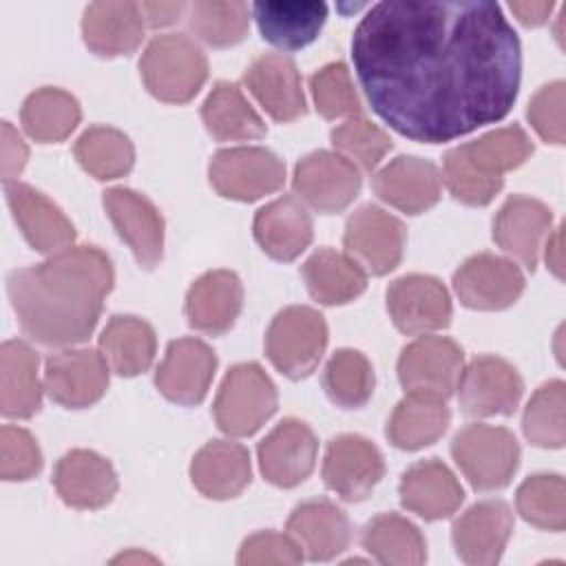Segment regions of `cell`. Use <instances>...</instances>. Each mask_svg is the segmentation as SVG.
I'll list each match as a JSON object with an SVG mask.
<instances>
[{
	"mask_svg": "<svg viewBox=\"0 0 566 566\" xmlns=\"http://www.w3.org/2000/svg\"><path fill=\"white\" fill-rule=\"evenodd\" d=\"M358 82L402 137L442 144L513 106L522 46L495 2H378L352 38Z\"/></svg>",
	"mask_w": 566,
	"mask_h": 566,
	"instance_id": "1",
	"label": "cell"
},
{
	"mask_svg": "<svg viewBox=\"0 0 566 566\" xmlns=\"http://www.w3.org/2000/svg\"><path fill=\"white\" fill-rule=\"evenodd\" d=\"M113 281V263L99 248L71 245L38 265L13 270L7 292L31 340L71 347L93 334Z\"/></svg>",
	"mask_w": 566,
	"mask_h": 566,
	"instance_id": "2",
	"label": "cell"
},
{
	"mask_svg": "<svg viewBox=\"0 0 566 566\" xmlns=\"http://www.w3.org/2000/svg\"><path fill=\"white\" fill-rule=\"evenodd\" d=\"M139 73L150 95L166 104L190 102L208 80V60L184 33H164L148 42Z\"/></svg>",
	"mask_w": 566,
	"mask_h": 566,
	"instance_id": "3",
	"label": "cell"
},
{
	"mask_svg": "<svg viewBox=\"0 0 566 566\" xmlns=\"http://www.w3.org/2000/svg\"><path fill=\"white\" fill-rule=\"evenodd\" d=\"M276 387L256 363L234 365L221 380L212 413L217 427L234 438L252 436L276 411Z\"/></svg>",
	"mask_w": 566,
	"mask_h": 566,
	"instance_id": "4",
	"label": "cell"
},
{
	"mask_svg": "<svg viewBox=\"0 0 566 566\" xmlns=\"http://www.w3.org/2000/svg\"><path fill=\"white\" fill-rule=\"evenodd\" d=\"M451 455L473 489L497 491L517 471L520 444L509 429L475 422L453 436Z\"/></svg>",
	"mask_w": 566,
	"mask_h": 566,
	"instance_id": "5",
	"label": "cell"
},
{
	"mask_svg": "<svg viewBox=\"0 0 566 566\" xmlns=\"http://www.w3.org/2000/svg\"><path fill=\"white\" fill-rule=\"evenodd\" d=\"M327 347V325L321 312L307 305L281 310L265 332V354L287 378L310 376Z\"/></svg>",
	"mask_w": 566,
	"mask_h": 566,
	"instance_id": "6",
	"label": "cell"
},
{
	"mask_svg": "<svg viewBox=\"0 0 566 566\" xmlns=\"http://www.w3.org/2000/svg\"><path fill=\"white\" fill-rule=\"evenodd\" d=\"M212 188L234 201H256L276 192L285 181L283 159L263 146H237L214 153L210 168Z\"/></svg>",
	"mask_w": 566,
	"mask_h": 566,
	"instance_id": "7",
	"label": "cell"
},
{
	"mask_svg": "<svg viewBox=\"0 0 566 566\" xmlns=\"http://www.w3.org/2000/svg\"><path fill=\"white\" fill-rule=\"evenodd\" d=\"M407 230L402 221L376 203L354 210L345 223L343 245L365 272L382 276L402 261Z\"/></svg>",
	"mask_w": 566,
	"mask_h": 566,
	"instance_id": "8",
	"label": "cell"
},
{
	"mask_svg": "<svg viewBox=\"0 0 566 566\" xmlns=\"http://www.w3.org/2000/svg\"><path fill=\"white\" fill-rule=\"evenodd\" d=\"M294 192L298 199L323 214L345 210L360 192V170L343 155L314 150L294 168Z\"/></svg>",
	"mask_w": 566,
	"mask_h": 566,
	"instance_id": "9",
	"label": "cell"
},
{
	"mask_svg": "<svg viewBox=\"0 0 566 566\" xmlns=\"http://www.w3.org/2000/svg\"><path fill=\"white\" fill-rule=\"evenodd\" d=\"M460 407L471 418L511 416L524 394L517 369L500 356H478L462 367L458 380Z\"/></svg>",
	"mask_w": 566,
	"mask_h": 566,
	"instance_id": "10",
	"label": "cell"
},
{
	"mask_svg": "<svg viewBox=\"0 0 566 566\" xmlns=\"http://www.w3.org/2000/svg\"><path fill=\"white\" fill-rule=\"evenodd\" d=\"M382 475L385 460L371 440L358 433H343L327 442L323 458V482L340 500H365Z\"/></svg>",
	"mask_w": 566,
	"mask_h": 566,
	"instance_id": "11",
	"label": "cell"
},
{
	"mask_svg": "<svg viewBox=\"0 0 566 566\" xmlns=\"http://www.w3.org/2000/svg\"><path fill=\"white\" fill-rule=\"evenodd\" d=\"M44 389L66 409L91 407L108 389V363L102 352L88 347L51 354L44 365Z\"/></svg>",
	"mask_w": 566,
	"mask_h": 566,
	"instance_id": "12",
	"label": "cell"
},
{
	"mask_svg": "<svg viewBox=\"0 0 566 566\" xmlns=\"http://www.w3.org/2000/svg\"><path fill=\"white\" fill-rule=\"evenodd\" d=\"M462 347L447 336H420L398 358V380L405 391L449 398L462 374Z\"/></svg>",
	"mask_w": 566,
	"mask_h": 566,
	"instance_id": "13",
	"label": "cell"
},
{
	"mask_svg": "<svg viewBox=\"0 0 566 566\" xmlns=\"http://www.w3.org/2000/svg\"><path fill=\"white\" fill-rule=\"evenodd\" d=\"M102 201L115 232L133 250L135 261L153 270L164 254V219L155 203L130 188H111Z\"/></svg>",
	"mask_w": 566,
	"mask_h": 566,
	"instance_id": "14",
	"label": "cell"
},
{
	"mask_svg": "<svg viewBox=\"0 0 566 566\" xmlns=\"http://www.w3.org/2000/svg\"><path fill=\"white\" fill-rule=\"evenodd\" d=\"M453 287L462 305L495 312L520 298L524 292V274L511 259L480 252L458 268L453 274Z\"/></svg>",
	"mask_w": 566,
	"mask_h": 566,
	"instance_id": "15",
	"label": "cell"
},
{
	"mask_svg": "<svg viewBox=\"0 0 566 566\" xmlns=\"http://www.w3.org/2000/svg\"><path fill=\"white\" fill-rule=\"evenodd\" d=\"M387 312L402 334H427L449 325L451 298L429 274H405L387 287Z\"/></svg>",
	"mask_w": 566,
	"mask_h": 566,
	"instance_id": "16",
	"label": "cell"
},
{
	"mask_svg": "<svg viewBox=\"0 0 566 566\" xmlns=\"http://www.w3.org/2000/svg\"><path fill=\"white\" fill-rule=\"evenodd\" d=\"M217 356L199 338L170 340L155 371V385L164 398L177 405H199L212 382Z\"/></svg>",
	"mask_w": 566,
	"mask_h": 566,
	"instance_id": "17",
	"label": "cell"
},
{
	"mask_svg": "<svg viewBox=\"0 0 566 566\" xmlns=\"http://www.w3.org/2000/svg\"><path fill=\"white\" fill-rule=\"evenodd\" d=\"M4 197L13 221L33 250L53 256L71 248L75 241V228L60 206H55L46 195L33 186L9 181L4 184Z\"/></svg>",
	"mask_w": 566,
	"mask_h": 566,
	"instance_id": "18",
	"label": "cell"
},
{
	"mask_svg": "<svg viewBox=\"0 0 566 566\" xmlns=\"http://www.w3.org/2000/svg\"><path fill=\"white\" fill-rule=\"evenodd\" d=\"M316 451L318 442L314 431L296 418L281 420L256 449L263 478L281 489H292L312 473Z\"/></svg>",
	"mask_w": 566,
	"mask_h": 566,
	"instance_id": "19",
	"label": "cell"
},
{
	"mask_svg": "<svg viewBox=\"0 0 566 566\" xmlns=\"http://www.w3.org/2000/svg\"><path fill=\"white\" fill-rule=\"evenodd\" d=\"M513 533V513L502 500H484L469 506L451 528L455 553L471 566H493L502 559Z\"/></svg>",
	"mask_w": 566,
	"mask_h": 566,
	"instance_id": "20",
	"label": "cell"
},
{
	"mask_svg": "<svg viewBox=\"0 0 566 566\" xmlns=\"http://www.w3.org/2000/svg\"><path fill=\"white\" fill-rule=\"evenodd\" d=\"M553 212L546 203L513 195L509 197L493 219V241L520 261L526 270H535L542 243L551 234Z\"/></svg>",
	"mask_w": 566,
	"mask_h": 566,
	"instance_id": "21",
	"label": "cell"
},
{
	"mask_svg": "<svg viewBox=\"0 0 566 566\" xmlns=\"http://www.w3.org/2000/svg\"><path fill=\"white\" fill-rule=\"evenodd\" d=\"M53 486L64 504L95 511L115 497L117 475L104 455L88 449H73L57 460Z\"/></svg>",
	"mask_w": 566,
	"mask_h": 566,
	"instance_id": "22",
	"label": "cell"
},
{
	"mask_svg": "<svg viewBox=\"0 0 566 566\" xmlns=\"http://www.w3.org/2000/svg\"><path fill=\"white\" fill-rule=\"evenodd\" d=\"M374 192L389 206L407 214L433 208L442 195L440 170L420 157L400 155L382 166L371 179Z\"/></svg>",
	"mask_w": 566,
	"mask_h": 566,
	"instance_id": "23",
	"label": "cell"
},
{
	"mask_svg": "<svg viewBox=\"0 0 566 566\" xmlns=\"http://www.w3.org/2000/svg\"><path fill=\"white\" fill-rule=\"evenodd\" d=\"M243 84L276 122H294L307 111L296 64L281 53L259 55L245 69Z\"/></svg>",
	"mask_w": 566,
	"mask_h": 566,
	"instance_id": "24",
	"label": "cell"
},
{
	"mask_svg": "<svg viewBox=\"0 0 566 566\" xmlns=\"http://www.w3.org/2000/svg\"><path fill=\"white\" fill-rule=\"evenodd\" d=\"M243 307V285L230 270H212L199 276L186 294L188 325L219 336L226 334Z\"/></svg>",
	"mask_w": 566,
	"mask_h": 566,
	"instance_id": "25",
	"label": "cell"
},
{
	"mask_svg": "<svg viewBox=\"0 0 566 566\" xmlns=\"http://www.w3.org/2000/svg\"><path fill=\"white\" fill-rule=\"evenodd\" d=\"M250 11L263 40L281 51L314 42L327 18V4L318 0H268L254 2Z\"/></svg>",
	"mask_w": 566,
	"mask_h": 566,
	"instance_id": "26",
	"label": "cell"
},
{
	"mask_svg": "<svg viewBox=\"0 0 566 566\" xmlns=\"http://www.w3.org/2000/svg\"><path fill=\"white\" fill-rule=\"evenodd\" d=\"M144 27L137 2H91L84 9L82 38L95 55H130L144 40Z\"/></svg>",
	"mask_w": 566,
	"mask_h": 566,
	"instance_id": "27",
	"label": "cell"
},
{
	"mask_svg": "<svg viewBox=\"0 0 566 566\" xmlns=\"http://www.w3.org/2000/svg\"><path fill=\"white\" fill-rule=\"evenodd\" d=\"M254 239L274 261H294L312 243V217L305 203L283 195L254 214Z\"/></svg>",
	"mask_w": 566,
	"mask_h": 566,
	"instance_id": "28",
	"label": "cell"
},
{
	"mask_svg": "<svg viewBox=\"0 0 566 566\" xmlns=\"http://www.w3.org/2000/svg\"><path fill=\"white\" fill-rule=\"evenodd\" d=\"M400 504L422 520H442L458 511L464 491L458 478L440 460H422L411 464L400 478Z\"/></svg>",
	"mask_w": 566,
	"mask_h": 566,
	"instance_id": "29",
	"label": "cell"
},
{
	"mask_svg": "<svg viewBox=\"0 0 566 566\" xmlns=\"http://www.w3.org/2000/svg\"><path fill=\"white\" fill-rule=\"evenodd\" d=\"M287 531L312 562H327L340 555L352 539V524L345 511L329 500L298 504L287 520Z\"/></svg>",
	"mask_w": 566,
	"mask_h": 566,
	"instance_id": "30",
	"label": "cell"
},
{
	"mask_svg": "<svg viewBox=\"0 0 566 566\" xmlns=\"http://www.w3.org/2000/svg\"><path fill=\"white\" fill-rule=\"evenodd\" d=\"M250 453L239 442L210 440L190 462L192 484L210 500L237 497L250 484Z\"/></svg>",
	"mask_w": 566,
	"mask_h": 566,
	"instance_id": "31",
	"label": "cell"
},
{
	"mask_svg": "<svg viewBox=\"0 0 566 566\" xmlns=\"http://www.w3.org/2000/svg\"><path fill=\"white\" fill-rule=\"evenodd\" d=\"M38 354L24 340H4L0 347V411L4 418L27 420L42 407Z\"/></svg>",
	"mask_w": 566,
	"mask_h": 566,
	"instance_id": "32",
	"label": "cell"
},
{
	"mask_svg": "<svg viewBox=\"0 0 566 566\" xmlns=\"http://www.w3.org/2000/svg\"><path fill=\"white\" fill-rule=\"evenodd\" d=\"M451 411L447 400L433 394L409 391L387 420V438L394 447L416 451L433 444L449 427Z\"/></svg>",
	"mask_w": 566,
	"mask_h": 566,
	"instance_id": "33",
	"label": "cell"
},
{
	"mask_svg": "<svg viewBox=\"0 0 566 566\" xmlns=\"http://www.w3.org/2000/svg\"><path fill=\"white\" fill-rule=\"evenodd\" d=\"M307 292L323 305H343L360 296L367 287V272L334 248H318L301 268Z\"/></svg>",
	"mask_w": 566,
	"mask_h": 566,
	"instance_id": "34",
	"label": "cell"
},
{
	"mask_svg": "<svg viewBox=\"0 0 566 566\" xmlns=\"http://www.w3.org/2000/svg\"><path fill=\"white\" fill-rule=\"evenodd\" d=\"M99 352L117 376L130 378L144 374L153 365L157 336L144 318L117 314L102 329Z\"/></svg>",
	"mask_w": 566,
	"mask_h": 566,
	"instance_id": "35",
	"label": "cell"
},
{
	"mask_svg": "<svg viewBox=\"0 0 566 566\" xmlns=\"http://www.w3.org/2000/svg\"><path fill=\"white\" fill-rule=\"evenodd\" d=\"M206 130L219 142L259 139L265 135L261 115L232 82H217L201 106Z\"/></svg>",
	"mask_w": 566,
	"mask_h": 566,
	"instance_id": "36",
	"label": "cell"
},
{
	"mask_svg": "<svg viewBox=\"0 0 566 566\" xmlns=\"http://www.w3.org/2000/svg\"><path fill=\"white\" fill-rule=\"evenodd\" d=\"M458 150L478 177L504 181V172L522 166L533 155V142L517 124H513L462 144Z\"/></svg>",
	"mask_w": 566,
	"mask_h": 566,
	"instance_id": "37",
	"label": "cell"
},
{
	"mask_svg": "<svg viewBox=\"0 0 566 566\" xmlns=\"http://www.w3.org/2000/svg\"><path fill=\"white\" fill-rule=\"evenodd\" d=\"M363 548L380 564L418 566L427 559V544L416 524L398 513H380L360 535Z\"/></svg>",
	"mask_w": 566,
	"mask_h": 566,
	"instance_id": "38",
	"label": "cell"
},
{
	"mask_svg": "<svg viewBox=\"0 0 566 566\" xmlns=\"http://www.w3.org/2000/svg\"><path fill=\"white\" fill-rule=\"evenodd\" d=\"M82 111L77 99L55 86H42L33 91L20 111V122L27 135L42 144L66 139L80 124Z\"/></svg>",
	"mask_w": 566,
	"mask_h": 566,
	"instance_id": "39",
	"label": "cell"
},
{
	"mask_svg": "<svg viewBox=\"0 0 566 566\" xmlns=\"http://www.w3.org/2000/svg\"><path fill=\"white\" fill-rule=\"evenodd\" d=\"M73 150L80 166L102 181L128 175L135 164L133 142L111 126L86 128L77 137Z\"/></svg>",
	"mask_w": 566,
	"mask_h": 566,
	"instance_id": "40",
	"label": "cell"
},
{
	"mask_svg": "<svg viewBox=\"0 0 566 566\" xmlns=\"http://www.w3.org/2000/svg\"><path fill=\"white\" fill-rule=\"evenodd\" d=\"M374 367L358 349L343 347L332 354L323 371L327 398L343 409H360L374 394Z\"/></svg>",
	"mask_w": 566,
	"mask_h": 566,
	"instance_id": "41",
	"label": "cell"
},
{
	"mask_svg": "<svg viewBox=\"0 0 566 566\" xmlns=\"http://www.w3.org/2000/svg\"><path fill=\"white\" fill-rule=\"evenodd\" d=\"M190 29L210 46L239 44L250 27V7L239 0H199L188 4Z\"/></svg>",
	"mask_w": 566,
	"mask_h": 566,
	"instance_id": "42",
	"label": "cell"
},
{
	"mask_svg": "<svg viewBox=\"0 0 566 566\" xmlns=\"http://www.w3.org/2000/svg\"><path fill=\"white\" fill-rule=\"evenodd\" d=\"M566 385L562 380L544 382L528 400L522 429L524 436L542 449H559L566 442Z\"/></svg>",
	"mask_w": 566,
	"mask_h": 566,
	"instance_id": "43",
	"label": "cell"
},
{
	"mask_svg": "<svg viewBox=\"0 0 566 566\" xmlns=\"http://www.w3.org/2000/svg\"><path fill=\"white\" fill-rule=\"evenodd\" d=\"M515 504L517 513L537 528L559 533L566 526V484L562 475H531L517 489Z\"/></svg>",
	"mask_w": 566,
	"mask_h": 566,
	"instance_id": "44",
	"label": "cell"
},
{
	"mask_svg": "<svg viewBox=\"0 0 566 566\" xmlns=\"http://www.w3.org/2000/svg\"><path fill=\"white\" fill-rule=\"evenodd\" d=\"M332 144L338 155L352 161L358 170H374L391 150V137L365 117H349L332 130Z\"/></svg>",
	"mask_w": 566,
	"mask_h": 566,
	"instance_id": "45",
	"label": "cell"
},
{
	"mask_svg": "<svg viewBox=\"0 0 566 566\" xmlns=\"http://www.w3.org/2000/svg\"><path fill=\"white\" fill-rule=\"evenodd\" d=\"M310 91L316 111L325 119L358 117L363 111L352 75L343 62H329L310 77Z\"/></svg>",
	"mask_w": 566,
	"mask_h": 566,
	"instance_id": "46",
	"label": "cell"
},
{
	"mask_svg": "<svg viewBox=\"0 0 566 566\" xmlns=\"http://www.w3.org/2000/svg\"><path fill=\"white\" fill-rule=\"evenodd\" d=\"M42 469V451L35 438L13 424L0 429V475L7 482H22Z\"/></svg>",
	"mask_w": 566,
	"mask_h": 566,
	"instance_id": "47",
	"label": "cell"
},
{
	"mask_svg": "<svg viewBox=\"0 0 566 566\" xmlns=\"http://www.w3.org/2000/svg\"><path fill=\"white\" fill-rule=\"evenodd\" d=\"M442 181L453 199L467 206H486L502 190L504 181H489L478 177L462 159L458 146L447 150L442 159Z\"/></svg>",
	"mask_w": 566,
	"mask_h": 566,
	"instance_id": "48",
	"label": "cell"
},
{
	"mask_svg": "<svg viewBox=\"0 0 566 566\" xmlns=\"http://www.w3.org/2000/svg\"><path fill=\"white\" fill-rule=\"evenodd\" d=\"M564 99L566 84L562 80L542 86L528 104V122L535 133L548 144H564Z\"/></svg>",
	"mask_w": 566,
	"mask_h": 566,
	"instance_id": "49",
	"label": "cell"
},
{
	"mask_svg": "<svg viewBox=\"0 0 566 566\" xmlns=\"http://www.w3.org/2000/svg\"><path fill=\"white\" fill-rule=\"evenodd\" d=\"M237 562L241 566H256V564H301L303 551L292 535L274 533V531H259L239 548Z\"/></svg>",
	"mask_w": 566,
	"mask_h": 566,
	"instance_id": "50",
	"label": "cell"
},
{
	"mask_svg": "<svg viewBox=\"0 0 566 566\" xmlns=\"http://www.w3.org/2000/svg\"><path fill=\"white\" fill-rule=\"evenodd\" d=\"M0 153H2V181L9 184L15 175L22 172L27 157H29L27 144L22 142L20 133L9 122H2V150Z\"/></svg>",
	"mask_w": 566,
	"mask_h": 566,
	"instance_id": "51",
	"label": "cell"
},
{
	"mask_svg": "<svg viewBox=\"0 0 566 566\" xmlns=\"http://www.w3.org/2000/svg\"><path fill=\"white\" fill-rule=\"evenodd\" d=\"M139 9L148 27H166L179 20L181 13H186L188 4L186 2H139Z\"/></svg>",
	"mask_w": 566,
	"mask_h": 566,
	"instance_id": "52",
	"label": "cell"
},
{
	"mask_svg": "<svg viewBox=\"0 0 566 566\" xmlns=\"http://www.w3.org/2000/svg\"><path fill=\"white\" fill-rule=\"evenodd\" d=\"M553 2H511L509 9L515 13V18L526 27H539L548 20L553 13Z\"/></svg>",
	"mask_w": 566,
	"mask_h": 566,
	"instance_id": "53",
	"label": "cell"
},
{
	"mask_svg": "<svg viewBox=\"0 0 566 566\" xmlns=\"http://www.w3.org/2000/svg\"><path fill=\"white\" fill-rule=\"evenodd\" d=\"M546 263L553 270L557 279H562V232L557 230L555 234H548L546 241Z\"/></svg>",
	"mask_w": 566,
	"mask_h": 566,
	"instance_id": "54",
	"label": "cell"
}]
</instances>
